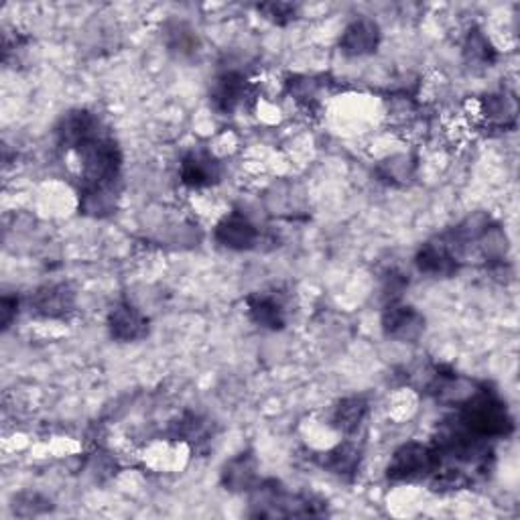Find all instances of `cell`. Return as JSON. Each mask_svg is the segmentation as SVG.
<instances>
[{
    "label": "cell",
    "instance_id": "obj_4",
    "mask_svg": "<svg viewBox=\"0 0 520 520\" xmlns=\"http://www.w3.org/2000/svg\"><path fill=\"white\" fill-rule=\"evenodd\" d=\"M381 41V29L370 19H356L350 23L340 39V47L350 57H362L376 51Z\"/></svg>",
    "mask_w": 520,
    "mask_h": 520
},
{
    "label": "cell",
    "instance_id": "obj_14",
    "mask_svg": "<svg viewBox=\"0 0 520 520\" xmlns=\"http://www.w3.org/2000/svg\"><path fill=\"white\" fill-rule=\"evenodd\" d=\"M366 411H368V404L362 399H346L340 403L333 421H336V425L342 431L352 433V431H356L360 427V423L364 421Z\"/></svg>",
    "mask_w": 520,
    "mask_h": 520
},
{
    "label": "cell",
    "instance_id": "obj_12",
    "mask_svg": "<svg viewBox=\"0 0 520 520\" xmlns=\"http://www.w3.org/2000/svg\"><path fill=\"white\" fill-rule=\"evenodd\" d=\"M254 475H257V460L250 454H240L226 465L224 484L228 490L240 492L250 488Z\"/></svg>",
    "mask_w": 520,
    "mask_h": 520
},
{
    "label": "cell",
    "instance_id": "obj_10",
    "mask_svg": "<svg viewBox=\"0 0 520 520\" xmlns=\"http://www.w3.org/2000/svg\"><path fill=\"white\" fill-rule=\"evenodd\" d=\"M246 92L244 77L238 74H226L216 79L214 90H211V102L219 112H232L242 102Z\"/></svg>",
    "mask_w": 520,
    "mask_h": 520
},
{
    "label": "cell",
    "instance_id": "obj_1",
    "mask_svg": "<svg viewBox=\"0 0 520 520\" xmlns=\"http://www.w3.org/2000/svg\"><path fill=\"white\" fill-rule=\"evenodd\" d=\"M465 403L468 404L462 413V419L475 435H506L513 429V421L500 401L482 394L475 399L470 396Z\"/></svg>",
    "mask_w": 520,
    "mask_h": 520
},
{
    "label": "cell",
    "instance_id": "obj_2",
    "mask_svg": "<svg viewBox=\"0 0 520 520\" xmlns=\"http://www.w3.org/2000/svg\"><path fill=\"white\" fill-rule=\"evenodd\" d=\"M435 454L421 444H407L393 455L389 465L391 480H415L433 470Z\"/></svg>",
    "mask_w": 520,
    "mask_h": 520
},
{
    "label": "cell",
    "instance_id": "obj_18",
    "mask_svg": "<svg viewBox=\"0 0 520 520\" xmlns=\"http://www.w3.org/2000/svg\"><path fill=\"white\" fill-rule=\"evenodd\" d=\"M260 11L267 13V16H270L272 21L285 23L283 19H291V16L295 15V6H291V5H262Z\"/></svg>",
    "mask_w": 520,
    "mask_h": 520
},
{
    "label": "cell",
    "instance_id": "obj_13",
    "mask_svg": "<svg viewBox=\"0 0 520 520\" xmlns=\"http://www.w3.org/2000/svg\"><path fill=\"white\" fill-rule=\"evenodd\" d=\"M249 310L250 317L262 328L269 330H280L285 325L283 310H280V303L275 301L272 297L267 295H257L249 299Z\"/></svg>",
    "mask_w": 520,
    "mask_h": 520
},
{
    "label": "cell",
    "instance_id": "obj_3",
    "mask_svg": "<svg viewBox=\"0 0 520 520\" xmlns=\"http://www.w3.org/2000/svg\"><path fill=\"white\" fill-rule=\"evenodd\" d=\"M382 328L386 336L401 342H413L425 330V320L409 305H391L382 315Z\"/></svg>",
    "mask_w": 520,
    "mask_h": 520
},
{
    "label": "cell",
    "instance_id": "obj_7",
    "mask_svg": "<svg viewBox=\"0 0 520 520\" xmlns=\"http://www.w3.org/2000/svg\"><path fill=\"white\" fill-rule=\"evenodd\" d=\"M110 331L112 338L120 342H135L147 336V320L140 315L135 307L120 303L110 313Z\"/></svg>",
    "mask_w": 520,
    "mask_h": 520
},
{
    "label": "cell",
    "instance_id": "obj_9",
    "mask_svg": "<svg viewBox=\"0 0 520 520\" xmlns=\"http://www.w3.org/2000/svg\"><path fill=\"white\" fill-rule=\"evenodd\" d=\"M417 264L423 272L433 277H449L454 275L457 269L455 257L452 254V250L447 249V244H427L423 246L419 257H417Z\"/></svg>",
    "mask_w": 520,
    "mask_h": 520
},
{
    "label": "cell",
    "instance_id": "obj_11",
    "mask_svg": "<svg viewBox=\"0 0 520 520\" xmlns=\"http://www.w3.org/2000/svg\"><path fill=\"white\" fill-rule=\"evenodd\" d=\"M72 307V295L66 287H46L33 299V310L43 317H61Z\"/></svg>",
    "mask_w": 520,
    "mask_h": 520
},
{
    "label": "cell",
    "instance_id": "obj_8",
    "mask_svg": "<svg viewBox=\"0 0 520 520\" xmlns=\"http://www.w3.org/2000/svg\"><path fill=\"white\" fill-rule=\"evenodd\" d=\"M61 145L66 147H82L87 140L98 137L96 135V120L92 114L87 112H72L67 114L61 122V127L57 130Z\"/></svg>",
    "mask_w": 520,
    "mask_h": 520
},
{
    "label": "cell",
    "instance_id": "obj_15",
    "mask_svg": "<svg viewBox=\"0 0 520 520\" xmlns=\"http://www.w3.org/2000/svg\"><path fill=\"white\" fill-rule=\"evenodd\" d=\"M358 460H360L358 449H354L352 445H340V447L333 449V452L328 454L323 465L328 470H331L333 474L342 475V474L354 472L356 465H358Z\"/></svg>",
    "mask_w": 520,
    "mask_h": 520
},
{
    "label": "cell",
    "instance_id": "obj_6",
    "mask_svg": "<svg viewBox=\"0 0 520 520\" xmlns=\"http://www.w3.org/2000/svg\"><path fill=\"white\" fill-rule=\"evenodd\" d=\"M181 179L183 183H188L189 188H206V185H211L219 179V165L211 155L204 151H193L183 158Z\"/></svg>",
    "mask_w": 520,
    "mask_h": 520
},
{
    "label": "cell",
    "instance_id": "obj_5",
    "mask_svg": "<svg viewBox=\"0 0 520 520\" xmlns=\"http://www.w3.org/2000/svg\"><path fill=\"white\" fill-rule=\"evenodd\" d=\"M216 238L218 242L226 246V249L232 250H249L257 244L259 232L249 219H246L242 214H230L226 216L222 222L218 224L216 228Z\"/></svg>",
    "mask_w": 520,
    "mask_h": 520
},
{
    "label": "cell",
    "instance_id": "obj_16",
    "mask_svg": "<svg viewBox=\"0 0 520 520\" xmlns=\"http://www.w3.org/2000/svg\"><path fill=\"white\" fill-rule=\"evenodd\" d=\"M465 53H468L472 59H480V61H484V64H486V61H490L492 47H490V43L484 39V35H480L478 31H475L474 35H470Z\"/></svg>",
    "mask_w": 520,
    "mask_h": 520
},
{
    "label": "cell",
    "instance_id": "obj_17",
    "mask_svg": "<svg viewBox=\"0 0 520 520\" xmlns=\"http://www.w3.org/2000/svg\"><path fill=\"white\" fill-rule=\"evenodd\" d=\"M386 167V179H407L409 178V158L407 157H394L384 163Z\"/></svg>",
    "mask_w": 520,
    "mask_h": 520
}]
</instances>
